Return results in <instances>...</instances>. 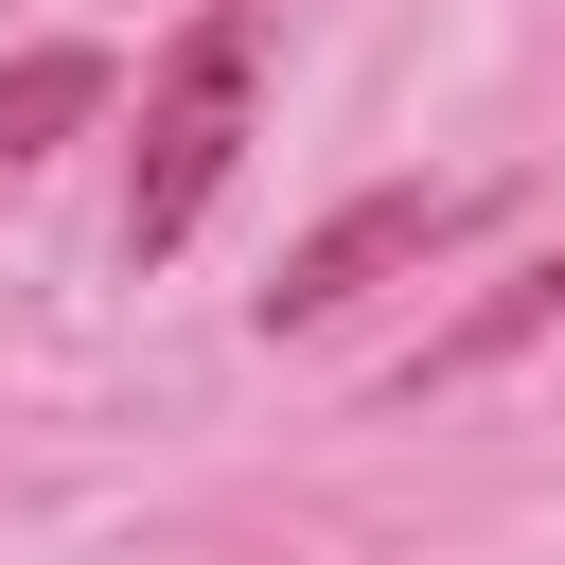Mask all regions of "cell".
Wrapping results in <instances>:
<instances>
[{
    "label": "cell",
    "mask_w": 565,
    "mask_h": 565,
    "mask_svg": "<svg viewBox=\"0 0 565 565\" xmlns=\"http://www.w3.org/2000/svg\"><path fill=\"white\" fill-rule=\"evenodd\" d=\"M247 106H265V53H247V0H212V18L159 53V88H141L124 265H177V247H194V212H212V194H230V159H247Z\"/></svg>",
    "instance_id": "cell-1"
},
{
    "label": "cell",
    "mask_w": 565,
    "mask_h": 565,
    "mask_svg": "<svg viewBox=\"0 0 565 565\" xmlns=\"http://www.w3.org/2000/svg\"><path fill=\"white\" fill-rule=\"evenodd\" d=\"M512 212V177H388V194H353V212H318L300 247H282V282H265V335H318V318H353L371 282H406V265H441V247H477Z\"/></svg>",
    "instance_id": "cell-2"
},
{
    "label": "cell",
    "mask_w": 565,
    "mask_h": 565,
    "mask_svg": "<svg viewBox=\"0 0 565 565\" xmlns=\"http://www.w3.org/2000/svg\"><path fill=\"white\" fill-rule=\"evenodd\" d=\"M106 88H124V71H106V35H35V53L0 71V177H18V159H53L71 124H106Z\"/></svg>",
    "instance_id": "cell-3"
}]
</instances>
